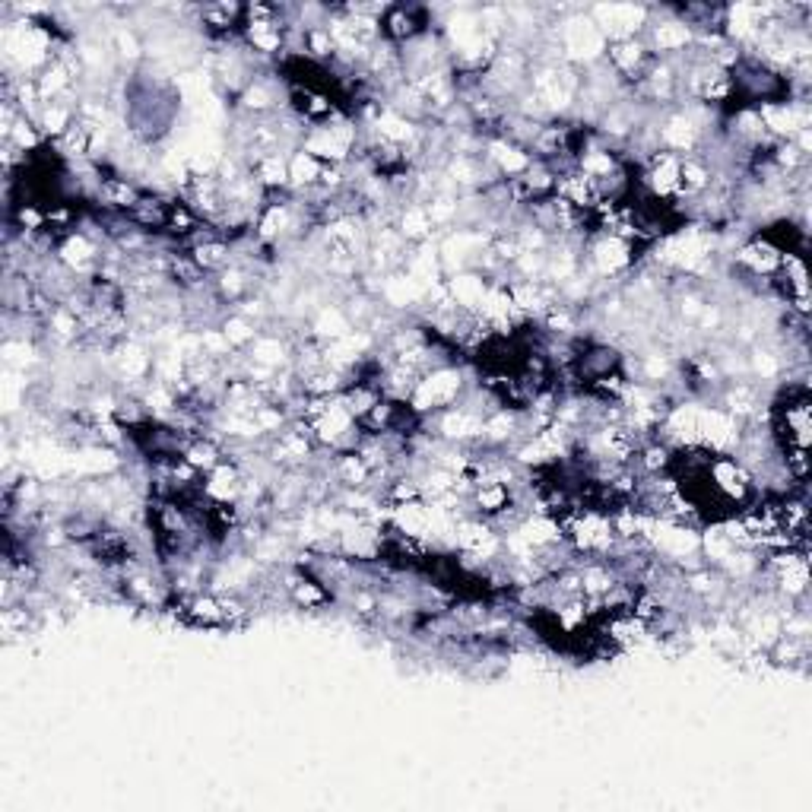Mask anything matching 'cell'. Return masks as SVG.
<instances>
[{
    "label": "cell",
    "instance_id": "3",
    "mask_svg": "<svg viewBox=\"0 0 812 812\" xmlns=\"http://www.w3.org/2000/svg\"><path fill=\"white\" fill-rule=\"evenodd\" d=\"M657 137H660V150H667L673 156H698L701 146H705V134H701L679 108H673V112L660 121Z\"/></svg>",
    "mask_w": 812,
    "mask_h": 812
},
{
    "label": "cell",
    "instance_id": "4",
    "mask_svg": "<svg viewBox=\"0 0 812 812\" xmlns=\"http://www.w3.org/2000/svg\"><path fill=\"white\" fill-rule=\"evenodd\" d=\"M286 597L299 609H324L334 603V590L311 571H292L286 578Z\"/></svg>",
    "mask_w": 812,
    "mask_h": 812
},
{
    "label": "cell",
    "instance_id": "8",
    "mask_svg": "<svg viewBox=\"0 0 812 812\" xmlns=\"http://www.w3.org/2000/svg\"><path fill=\"white\" fill-rule=\"evenodd\" d=\"M397 232L403 235V242L406 245H422V242H429L435 226H432V219H429V210H426V203H406V207L397 210Z\"/></svg>",
    "mask_w": 812,
    "mask_h": 812
},
{
    "label": "cell",
    "instance_id": "7",
    "mask_svg": "<svg viewBox=\"0 0 812 812\" xmlns=\"http://www.w3.org/2000/svg\"><path fill=\"white\" fill-rule=\"evenodd\" d=\"M245 356L257 365L273 368V372H283V368H292V343L276 334H261L245 349Z\"/></svg>",
    "mask_w": 812,
    "mask_h": 812
},
{
    "label": "cell",
    "instance_id": "12",
    "mask_svg": "<svg viewBox=\"0 0 812 812\" xmlns=\"http://www.w3.org/2000/svg\"><path fill=\"white\" fill-rule=\"evenodd\" d=\"M143 197V188H137L134 181H127L121 175H108L102 178V188H99V200L105 207H112L115 213H131L137 207V200Z\"/></svg>",
    "mask_w": 812,
    "mask_h": 812
},
{
    "label": "cell",
    "instance_id": "10",
    "mask_svg": "<svg viewBox=\"0 0 812 812\" xmlns=\"http://www.w3.org/2000/svg\"><path fill=\"white\" fill-rule=\"evenodd\" d=\"M257 184L267 191V194H276V191H289V156L286 153H270V156H261L251 169H248Z\"/></svg>",
    "mask_w": 812,
    "mask_h": 812
},
{
    "label": "cell",
    "instance_id": "15",
    "mask_svg": "<svg viewBox=\"0 0 812 812\" xmlns=\"http://www.w3.org/2000/svg\"><path fill=\"white\" fill-rule=\"evenodd\" d=\"M115 51H118V58L121 61H140V54H143V45L137 42V32L134 29H127V26H121L118 32H115Z\"/></svg>",
    "mask_w": 812,
    "mask_h": 812
},
{
    "label": "cell",
    "instance_id": "11",
    "mask_svg": "<svg viewBox=\"0 0 812 812\" xmlns=\"http://www.w3.org/2000/svg\"><path fill=\"white\" fill-rule=\"evenodd\" d=\"M356 324L346 318V311L340 305H324L318 308L315 321H311V337L318 343H334V340H343L346 334H353Z\"/></svg>",
    "mask_w": 812,
    "mask_h": 812
},
{
    "label": "cell",
    "instance_id": "9",
    "mask_svg": "<svg viewBox=\"0 0 812 812\" xmlns=\"http://www.w3.org/2000/svg\"><path fill=\"white\" fill-rule=\"evenodd\" d=\"M330 476L337 479L340 489H368L372 483V470L359 457V451H340L330 460Z\"/></svg>",
    "mask_w": 812,
    "mask_h": 812
},
{
    "label": "cell",
    "instance_id": "13",
    "mask_svg": "<svg viewBox=\"0 0 812 812\" xmlns=\"http://www.w3.org/2000/svg\"><path fill=\"white\" fill-rule=\"evenodd\" d=\"M321 169H324V165L315 156H308L305 150L292 153L289 156V191L292 194L315 191L318 188V178H321Z\"/></svg>",
    "mask_w": 812,
    "mask_h": 812
},
{
    "label": "cell",
    "instance_id": "14",
    "mask_svg": "<svg viewBox=\"0 0 812 812\" xmlns=\"http://www.w3.org/2000/svg\"><path fill=\"white\" fill-rule=\"evenodd\" d=\"M219 327H223V334H226V340L232 343L235 353H245V349H248L257 337H261V330H257V321H251V318H245V315H238V311L226 315Z\"/></svg>",
    "mask_w": 812,
    "mask_h": 812
},
{
    "label": "cell",
    "instance_id": "5",
    "mask_svg": "<svg viewBox=\"0 0 812 812\" xmlns=\"http://www.w3.org/2000/svg\"><path fill=\"white\" fill-rule=\"evenodd\" d=\"M445 289H448L451 302L460 311H470V315H476L479 305H483V295L489 292V280H486L483 273H476V270H460V273H451L448 276Z\"/></svg>",
    "mask_w": 812,
    "mask_h": 812
},
{
    "label": "cell",
    "instance_id": "2",
    "mask_svg": "<svg viewBox=\"0 0 812 812\" xmlns=\"http://www.w3.org/2000/svg\"><path fill=\"white\" fill-rule=\"evenodd\" d=\"M429 20H432L429 7L394 4V7H387L384 16H381V39L403 48V45H410V42H416V39H422V35L432 32Z\"/></svg>",
    "mask_w": 812,
    "mask_h": 812
},
{
    "label": "cell",
    "instance_id": "6",
    "mask_svg": "<svg viewBox=\"0 0 812 812\" xmlns=\"http://www.w3.org/2000/svg\"><path fill=\"white\" fill-rule=\"evenodd\" d=\"M714 169L711 162L701 156H679V197L676 200H695L711 188Z\"/></svg>",
    "mask_w": 812,
    "mask_h": 812
},
{
    "label": "cell",
    "instance_id": "1",
    "mask_svg": "<svg viewBox=\"0 0 812 812\" xmlns=\"http://www.w3.org/2000/svg\"><path fill=\"white\" fill-rule=\"evenodd\" d=\"M464 391H467L464 372H460L457 365H441V368H435V372L422 375L413 397L406 403H410L419 416H429V413H441V410H448V406H454Z\"/></svg>",
    "mask_w": 812,
    "mask_h": 812
}]
</instances>
